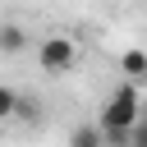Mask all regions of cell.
<instances>
[{"label":"cell","mask_w":147,"mask_h":147,"mask_svg":"<svg viewBox=\"0 0 147 147\" xmlns=\"http://www.w3.org/2000/svg\"><path fill=\"white\" fill-rule=\"evenodd\" d=\"M142 87L133 83V78H119L110 92H106V101H101V115H96V124L106 129V147H129V138H133V129L142 124Z\"/></svg>","instance_id":"obj_1"},{"label":"cell","mask_w":147,"mask_h":147,"mask_svg":"<svg viewBox=\"0 0 147 147\" xmlns=\"http://www.w3.org/2000/svg\"><path fill=\"white\" fill-rule=\"evenodd\" d=\"M78 60H83V46H78V37H69V32H46V37L37 41V69H41L46 78L74 74Z\"/></svg>","instance_id":"obj_2"},{"label":"cell","mask_w":147,"mask_h":147,"mask_svg":"<svg viewBox=\"0 0 147 147\" xmlns=\"http://www.w3.org/2000/svg\"><path fill=\"white\" fill-rule=\"evenodd\" d=\"M23 51H28V28L5 18L0 23V55H23Z\"/></svg>","instance_id":"obj_3"},{"label":"cell","mask_w":147,"mask_h":147,"mask_svg":"<svg viewBox=\"0 0 147 147\" xmlns=\"http://www.w3.org/2000/svg\"><path fill=\"white\" fill-rule=\"evenodd\" d=\"M119 74L133 78V83H142V78H147V51H142V46H129V51L119 55Z\"/></svg>","instance_id":"obj_4"},{"label":"cell","mask_w":147,"mask_h":147,"mask_svg":"<svg viewBox=\"0 0 147 147\" xmlns=\"http://www.w3.org/2000/svg\"><path fill=\"white\" fill-rule=\"evenodd\" d=\"M69 147H106V129L92 119V124H74L69 129Z\"/></svg>","instance_id":"obj_5"},{"label":"cell","mask_w":147,"mask_h":147,"mask_svg":"<svg viewBox=\"0 0 147 147\" xmlns=\"http://www.w3.org/2000/svg\"><path fill=\"white\" fill-rule=\"evenodd\" d=\"M18 106H23V96L9 87V83H0V124H9V119H18Z\"/></svg>","instance_id":"obj_6"},{"label":"cell","mask_w":147,"mask_h":147,"mask_svg":"<svg viewBox=\"0 0 147 147\" xmlns=\"http://www.w3.org/2000/svg\"><path fill=\"white\" fill-rule=\"evenodd\" d=\"M129 147H147V124H138V129H133V138H129Z\"/></svg>","instance_id":"obj_7"}]
</instances>
